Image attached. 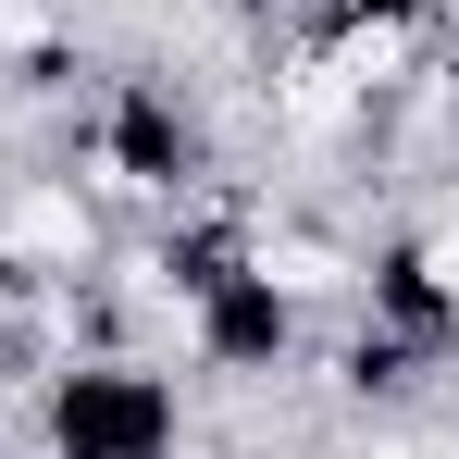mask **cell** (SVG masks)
<instances>
[{"mask_svg": "<svg viewBox=\"0 0 459 459\" xmlns=\"http://www.w3.org/2000/svg\"><path fill=\"white\" fill-rule=\"evenodd\" d=\"M50 161L75 174L112 224H161V212H186L199 186H224V150H212L199 87L161 75V63H112V75L75 100V125H63Z\"/></svg>", "mask_w": 459, "mask_h": 459, "instance_id": "1", "label": "cell"}, {"mask_svg": "<svg viewBox=\"0 0 459 459\" xmlns=\"http://www.w3.org/2000/svg\"><path fill=\"white\" fill-rule=\"evenodd\" d=\"M199 435L174 348H63L25 397V459H174Z\"/></svg>", "mask_w": 459, "mask_h": 459, "instance_id": "2", "label": "cell"}, {"mask_svg": "<svg viewBox=\"0 0 459 459\" xmlns=\"http://www.w3.org/2000/svg\"><path fill=\"white\" fill-rule=\"evenodd\" d=\"M112 236H125V224L87 199L63 161H25V174H0V248H13L38 286H87V273L112 261Z\"/></svg>", "mask_w": 459, "mask_h": 459, "instance_id": "3", "label": "cell"}]
</instances>
